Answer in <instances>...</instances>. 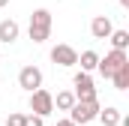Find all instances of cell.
<instances>
[{
    "instance_id": "6da1fadb",
    "label": "cell",
    "mask_w": 129,
    "mask_h": 126,
    "mask_svg": "<svg viewBox=\"0 0 129 126\" xmlns=\"http://www.w3.org/2000/svg\"><path fill=\"white\" fill-rule=\"evenodd\" d=\"M51 33V12L48 9H36L30 15V39L33 42H45Z\"/></svg>"
},
{
    "instance_id": "7a4b0ae2",
    "label": "cell",
    "mask_w": 129,
    "mask_h": 126,
    "mask_svg": "<svg viewBox=\"0 0 129 126\" xmlns=\"http://www.w3.org/2000/svg\"><path fill=\"white\" fill-rule=\"evenodd\" d=\"M69 111H72L69 114L72 123H90V120H96V114H99V102L96 99H75V105Z\"/></svg>"
},
{
    "instance_id": "3957f363",
    "label": "cell",
    "mask_w": 129,
    "mask_h": 126,
    "mask_svg": "<svg viewBox=\"0 0 129 126\" xmlns=\"http://www.w3.org/2000/svg\"><path fill=\"white\" fill-rule=\"evenodd\" d=\"M30 111L39 114V117L51 114V111H54V96L48 93V90H42V87H36V90L30 93Z\"/></svg>"
},
{
    "instance_id": "277c9868",
    "label": "cell",
    "mask_w": 129,
    "mask_h": 126,
    "mask_svg": "<svg viewBox=\"0 0 129 126\" xmlns=\"http://www.w3.org/2000/svg\"><path fill=\"white\" fill-rule=\"evenodd\" d=\"M126 60H129V57H126V51H117V48H114L111 54H105V57H99L96 69L102 72V75H105V78H111V75L117 72V66H123Z\"/></svg>"
},
{
    "instance_id": "5b68a950",
    "label": "cell",
    "mask_w": 129,
    "mask_h": 126,
    "mask_svg": "<svg viewBox=\"0 0 129 126\" xmlns=\"http://www.w3.org/2000/svg\"><path fill=\"white\" fill-rule=\"evenodd\" d=\"M75 99H96V87H93V78L81 69L78 75H75Z\"/></svg>"
},
{
    "instance_id": "8992f818",
    "label": "cell",
    "mask_w": 129,
    "mask_h": 126,
    "mask_svg": "<svg viewBox=\"0 0 129 126\" xmlns=\"http://www.w3.org/2000/svg\"><path fill=\"white\" fill-rule=\"evenodd\" d=\"M18 84H21L27 93H33L36 87H42V72H39L36 66H24V69L18 72Z\"/></svg>"
},
{
    "instance_id": "52a82bcc",
    "label": "cell",
    "mask_w": 129,
    "mask_h": 126,
    "mask_svg": "<svg viewBox=\"0 0 129 126\" xmlns=\"http://www.w3.org/2000/svg\"><path fill=\"white\" fill-rule=\"evenodd\" d=\"M51 60L57 63V66H75L78 63V51L72 45H54L51 48Z\"/></svg>"
},
{
    "instance_id": "ba28073f",
    "label": "cell",
    "mask_w": 129,
    "mask_h": 126,
    "mask_svg": "<svg viewBox=\"0 0 129 126\" xmlns=\"http://www.w3.org/2000/svg\"><path fill=\"white\" fill-rule=\"evenodd\" d=\"M111 30H114V24H111L108 15H96V18L90 21V33H93V39H108Z\"/></svg>"
},
{
    "instance_id": "9c48e42d",
    "label": "cell",
    "mask_w": 129,
    "mask_h": 126,
    "mask_svg": "<svg viewBox=\"0 0 129 126\" xmlns=\"http://www.w3.org/2000/svg\"><path fill=\"white\" fill-rule=\"evenodd\" d=\"M18 33H21V27H18V21H12V18H6V21H0V42H15L18 39Z\"/></svg>"
},
{
    "instance_id": "30bf717a",
    "label": "cell",
    "mask_w": 129,
    "mask_h": 126,
    "mask_svg": "<svg viewBox=\"0 0 129 126\" xmlns=\"http://www.w3.org/2000/svg\"><path fill=\"white\" fill-rule=\"evenodd\" d=\"M111 81H114L117 90H126V87H129V60L123 63V66H117V72L111 75Z\"/></svg>"
},
{
    "instance_id": "8fae6325",
    "label": "cell",
    "mask_w": 129,
    "mask_h": 126,
    "mask_svg": "<svg viewBox=\"0 0 129 126\" xmlns=\"http://www.w3.org/2000/svg\"><path fill=\"white\" fill-rule=\"evenodd\" d=\"M96 117H99L105 126H120V120H123V114H120L117 108H105V111L99 108V114H96Z\"/></svg>"
},
{
    "instance_id": "7c38bea8",
    "label": "cell",
    "mask_w": 129,
    "mask_h": 126,
    "mask_svg": "<svg viewBox=\"0 0 129 126\" xmlns=\"http://www.w3.org/2000/svg\"><path fill=\"white\" fill-rule=\"evenodd\" d=\"M108 39H111V45H114L117 51H126L129 48V30H111Z\"/></svg>"
},
{
    "instance_id": "4fadbf2b",
    "label": "cell",
    "mask_w": 129,
    "mask_h": 126,
    "mask_svg": "<svg viewBox=\"0 0 129 126\" xmlns=\"http://www.w3.org/2000/svg\"><path fill=\"white\" fill-rule=\"evenodd\" d=\"M54 105H57L60 111H69V108L75 105V93H72V90H63V93H57V99H54Z\"/></svg>"
},
{
    "instance_id": "5bb4252c",
    "label": "cell",
    "mask_w": 129,
    "mask_h": 126,
    "mask_svg": "<svg viewBox=\"0 0 129 126\" xmlns=\"http://www.w3.org/2000/svg\"><path fill=\"white\" fill-rule=\"evenodd\" d=\"M78 63H81V69H84V72H90V69H96L99 54H96V51H84V54L78 57Z\"/></svg>"
},
{
    "instance_id": "9a60e30c",
    "label": "cell",
    "mask_w": 129,
    "mask_h": 126,
    "mask_svg": "<svg viewBox=\"0 0 129 126\" xmlns=\"http://www.w3.org/2000/svg\"><path fill=\"white\" fill-rule=\"evenodd\" d=\"M6 126H24V114H9Z\"/></svg>"
},
{
    "instance_id": "2e32d148",
    "label": "cell",
    "mask_w": 129,
    "mask_h": 126,
    "mask_svg": "<svg viewBox=\"0 0 129 126\" xmlns=\"http://www.w3.org/2000/svg\"><path fill=\"white\" fill-rule=\"evenodd\" d=\"M24 126H42V117L39 114H30V117H24Z\"/></svg>"
},
{
    "instance_id": "e0dca14e",
    "label": "cell",
    "mask_w": 129,
    "mask_h": 126,
    "mask_svg": "<svg viewBox=\"0 0 129 126\" xmlns=\"http://www.w3.org/2000/svg\"><path fill=\"white\" fill-rule=\"evenodd\" d=\"M57 126H78V123H72V120H60Z\"/></svg>"
},
{
    "instance_id": "ac0fdd59",
    "label": "cell",
    "mask_w": 129,
    "mask_h": 126,
    "mask_svg": "<svg viewBox=\"0 0 129 126\" xmlns=\"http://www.w3.org/2000/svg\"><path fill=\"white\" fill-rule=\"evenodd\" d=\"M120 6H129V0H120Z\"/></svg>"
},
{
    "instance_id": "d6986e66",
    "label": "cell",
    "mask_w": 129,
    "mask_h": 126,
    "mask_svg": "<svg viewBox=\"0 0 129 126\" xmlns=\"http://www.w3.org/2000/svg\"><path fill=\"white\" fill-rule=\"evenodd\" d=\"M6 3H9V0H0V6H6Z\"/></svg>"
}]
</instances>
